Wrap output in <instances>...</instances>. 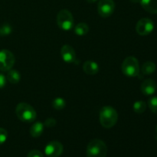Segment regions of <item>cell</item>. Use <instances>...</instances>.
I'll return each mask as SVG.
<instances>
[{"label":"cell","instance_id":"obj_1","mask_svg":"<svg viewBox=\"0 0 157 157\" xmlns=\"http://www.w3.org/2000/svg\"><path fill=\"white\" fill-rule=\"evenodd\" d=\"M118 120V113L113 107L105 106L100 111V123L101 126L106 129L112 128L117 124Z\"/></svg>","mask_w":157,"mask_h":157},{"label":"cell","instance_id":"obj_2","mask_svg":"<svg viewBox=\"0 0 157 157\" xmlns=\"http://www.w3.org/2000/svg\"><path fill=\"white\" fill-rule=\"evenodd\" d=\"M15 114L21 121L25 123H32L35 121L37 113L32 106L27 103H19L15 108Z\"/></svg>","mask_w":157,"mask_h":157},{"label":"cell","instance_id":"obj_3","mask_svg":"<svg viewBox=\"0 0 157 157\" xmlns=\"http://www.w3.org/2000/svg\"><path fill=\"white\" fill-rule=\"evenodd\" d=\"M107 147L101 140H92L87 147V157H106Z\"/></svg>","mask_w":157,"mask_h":157},{"label":"cell","instance_id":"obj_4","mask_svg":"<svg viewBox=\"0 0 157 157\" xmlns=\"http://www.w3.org/2000/svg\"><path fill=\"white\" fill-rule=\"evenodd\" d=\"M123 74L129 78H135L140 74V64L135 57L130 56L124 60L121 65Z\"/></svg>","mask_w":157,"mask_h":157},{"label":"cell","instance_id":"obj_5","mask_svg":"<svg viewBox=\"0 0 157 157\" xmlns=\"http://www.w3.org/2000/svg\"><path fill=\"white\" fill-rule=\"evenodd\" d=\"M74 17L70 11L62 9L57 15V24L63 31H70L74 27Z\"/></svg>","mask_w":157,"mask_h":157},{"label":"cell","instance_id":"obj_6","mask_svg":"<svg viewBox=\"0 0 157 157\" xmlns=\"http://www.w3.org/2000/svg\"><path fill=\"white\" fill-rule=\"evenodd\" d=\"M15 62V58L10 51L3 49L0 51V71L2 72L11 70Z\"/></svg>","mask_w":157,"mask_h":157},{"label":"cell","instance_id":"obj_7","mask_svg":"<svg viewBox=\"0 0 157 157\" xmlns=\"http://www.w3.org/2000/svg\"><path fill=\"white\" fill-rule=\"evenodd\" d=\"M154 29V23L150 18H144L137 21L136 31L138 35L141 36H147L152 33Z\"/></svg>","mask_w":157,"mask_h":157},{"label":"cell","instance_id":"obj_8","mask_svg":"<svg viewBox=\"0 0 157 157\" xmlns=\"http://www.w3.org/2000/svg\"><path fill=\"white\" fill-rule=\"evenodd\" d=\"M115 10L113 0H100L98 5V11L102 18H108Z\"/></svg>","mask_w":157,"mask_h":157},{"label":"cell","instance_id":"obj_9","mask_svg":"<svg viewBox=\"0 0 157 157\" xmlns=\"http://www.w3.org/2000/svg\"><path fill=\"white\" fill-rule=\"evenodd\" d=\"M63 145L58 141H52L46 145L44 153L48 157H58L63 153Z\"/></svg>","mask_w":157,"mask_h":157},{"label":"cell","instance_id":"obj_10","mask_svg":"<svg viewBox=\"0 0 157 157\" xmlns=\"http://www.w3.org/2000/svg\"><path fill=\"white\" fill-rule=\"evenodd\" d=\"M61 56L66 63H74L76 61V53L73 48L68 44H64L61 49Z\"/></svg>","mask_w":157,"mask_h":157},{"label":"cell","instance_id":"obj_11","mask_svg":"<svg viewBox=\"0 0 157 157\" xmlns=\"http://www.w3.org/2000/svg\"><path fill=\"white\" fill-rule=\"evenodd\" d=\"M157 85L156 81L153 79H146L140 87L141 92L146 96H152L156 91Z\"/></svg>","mask_w":157,"mask_h":157},{"label":"cell","instance_id":"obj_12","mask_svg":"<svg viewBox=\"0 0 157 157\" xmlns=\"http://www.w3.org/2000/svg\"><path fill=\"white\" fill-rule=\"evenodd\" d=\"M99 65L95 61L87 60L83 64V71L84 73L89 75H95L99 72Z\"/></svg>","mask_w":157,"mask_h":157},{"label":"cell","instance_id":"obj_13","mask_svg":"<svg viewBox=\"0 0 157 157\" xmlns=\"http://www.w3.org/2000/svg\"><path fill=\"white\" fill-rule=\"evenodd\" d=\"M141 6L150 14H157V0H140Z\"/></svg>","mask_w":157,"mask_h":157},{"label":"cell","instance_id":"obj_14","mask_svg":"<svg viewBox=\"0 0 157 157\" xmlns=\"http://www.w3.org/2000/svg\"><path fill=\"white\" fill-rule=\"evenodd\" d=\"M44 124L41 122H35L33 125L31 127L30 130H29V133H30V135L34 138L39 137L41 134L43 133V131H44Z\"/></svg>","mask_w":157,"mask_h":157},{"label":"cell","instance_id":"obj_15","mask_svg":"<svg viewBox=\"0 0 157 157\" xmlns=\"http://www.w3.org/2000/svg\"><path fill=\"white\" fill-rule=\"evenodd\" d=\"M6 79L11 84H16L21 80V75H20V73L18 71L11 69V70L8 71L7 75H6Z\"/></svg>","mask_w":157,"mask_h":157},{"label":"cell","instance_id":"obj_16","mask_svg":"<svg viewBox=\"0 0 157 157\" xmlns=\"http://www.w3.org/2000/svg\"><path fill=\"white\" fill-rule=\"evenodd\" d=\"M156 69V65L153 61H147L142 66V73L145 75H152L155 72Z\"/></svg>","mask_w":157,"mask_h":157},{"label":"cell","instance_id":"obj_17","mask_svg":"<svg viewBox=\"0 0 157 157\" xmlns=\"http://www.w3.org/2000/svg\"><path fill=\"white\" fill-rule=\"evenodd\" d=\"M75 33L78 36H84L89 32V26L85 22H80L75 26Z\"/></svg>","mask_w":157,"mask_h":157},{"label":"cell","instance_id":"obj_18","mask_svg":"<svg viewBox=\"0 0 157 157\" xmlns=\"http://www.w3.org/2000/svg\"><path fill=\"white\" fill-rule=\"evenodd\" d=\"M147 104L144 101H135L133 105V110L136 113H143L146 111Z\"/></svg>","mask_w":157,"mask_h":157},{"label":"cell","instance_id":"obj_19","mask_svg":"<svg viewBox=\"0 0 157 157\" xmlns=\"http://www.w3.org/2000/svg\"><path fill=\"white\" fill-rule=\"evenodd\" d=\"M66 106V101L62 98H56L52 101V107L57 110H61L64 109Z\"/></svg>","mask_w":157,"mask_h":157},{"label":"cell","instance_id":"obj_20","mask_svg":"<svg viewBox=\"0 0 157 157\" xmlns=\"http://www.w3.org/2000/svg\"><path fill=\"white\" fill-rule=\"evenodd\" d=\"M12 32V27L9 23H4L0 26V35L8 36Z\"/></svg>","mask_w":157,"mask_h":157},{"label":"cell","instance_id":"obj_21","mask_svg":"<svg viewBox=\"0 0 157 157\" xmlns=\"http://www.w3.org/2000/svg\"><path fill=\"white\" fill-rule=\"evenodd\" d=\"M148 106L153 113L157 114V96H153L148 100Z\"/></svg>","mask_w":157,"mask_h":157},{"label":"cell","instance_id":"obj_22","mask_svg":"<svg viewBox=\"0 0 157 157\" xmlns=\"http://www.w3.org/2000/svg\"><path fill=\"white\" fill-rule=\"evenodd\" d=\"M8 138V132L4 128H0V145L4 144Z\"/></svg>","mask_w":157,"mask_h":157},{"label":"cell","instance_id":"obj_23","mask_svg":"<svg viewBox=\"0 0 157 157\" xmlns=\"http://www.w3.org/2000/svg\"><path fill=\"white\" fill-rule=\"evenodd\" d=\"M56 120L54 118H48L44 123V126L46 127H53L56 125Z\"/></svg>","mask_w":157,"mask_h":157},{"label":"cell","instance_id":"obj_24","mask_svg":"<svg viewBox=\"0 0 157 157\" xmlns=\"http://www.w3.org/2000/svg\"><path fill=\"white\" fill-rule=\"evenodd\" d=\"M27 157H44V156H43L42 153H41V151L37 150H34L29 152Z\"/></svg>","mask_w":157,"mask_h":157},{"label":"cell","instance_id":"obj_25","mask_svg":"<svg viewBox=\"0 0 157 157\" xmlns=\"http://www.w3.org/2000/svg\"><path fill=\"white\" fill-rule=\"evenodd\" d=\"M6 77L3 74L0 73V88H3L6 84Z\"/></svg>","mask_w":157,"mask_h":157},{"label":"cell","instance_id":"obj_26","mask_svg":"<svg viewBox=\"0 0 157 157\" xmlns=\"http://www.w3.org/2000/svg\"><path fill=\"white\" fill-rule=\"evenodd\" d=\"M86 1H87L88 3H94L96 2L98 0H86Z\"/></svg>","mask_w":157,"mask_h":157},{"label":"cell","instance_id":"obj_27","mask_svg":"<svg viewBox=\"0 0 157 157\" xmlns=\"http://www.w3.org/2000/svg\"><path fill=\"white\" fill-rule=\"evenodd\" d=\"M130 1H131L132 2H133V3H138V2H140V0H130Z\"/></svg>","mask_w":157,"mask_h":157},{"label":"cell","instance_id":"obj_28","mask_svg":"<svg viewBox=\"0 0 157 157\" xmlns=\"http://www.w3.org/2000/svg\"><path fill=\"white\" fill-rule=\"evenodd\" d=\"M156 134H157V125H156Z\"/></svg>","mask_w":157,"mask_h":157}]
</instances>
